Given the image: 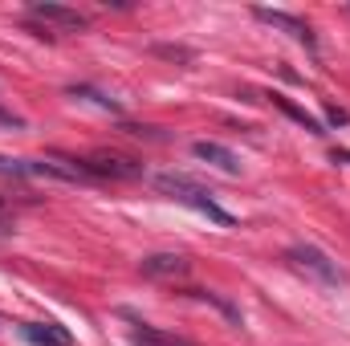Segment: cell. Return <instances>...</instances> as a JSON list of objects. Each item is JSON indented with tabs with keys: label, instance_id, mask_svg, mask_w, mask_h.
Segmentation results:
<instances>
[{
	"label": "cell",
	"instance_id": "11",
	"mask_svg": "<svg viewBox=\"0 0 350 346\" xmlns=\"http://www.w3.org/2000/svg\"><path fill=\"white\" fill-rule=\"evenodd\" d=\"M187 293H191V297H200V302H212V306H216V310H220V314L232 322V326H241V314H237V306H228L220 293H212V289H187Z\"/></svg>",
	"mask_w": 350,
	"mask_h": 346
},
{
	"label": "cell",
	"instance_id": "15",
	"mask_svg": "<svg viewBox=\"0 0 350 346\" xmlns=\"http://www.w3.org/2000/svg\"><path fill=\"white\" fill-rule=\"evenodd\" d=\"M326 118H330V122H334V127H338V122H347V114H342V110H334V106H330V110H326Z\"/></svg>",
	"mask_w": 350,
	"mask_h": 346
},
{
	"label": "cell",
	"instance_id": "5",
	"mask_svg": "<svg viewBox=\"0 0 350 346\" xmlns=\"http://www.w3.org/2000/svg\"><path fill=\"white\" fill-rule=\"evenodd\" d=\"M253 16L265 21V25H273V29H281V33H289V37L301 41L306 49H314V29H310L306 21H297V16H289V12H277V8H253Z\"/></svg>",
	"mask_w": 350,
	"mask_h": 346
},
{
	"label": "cell",
	"instance_id": "6",
	"mask_svg": "<svg viewBox=\"0 0 350 346\" xmlns=\"http://www.w3.org/2000/svg\"><path fill=\"white\" fill-rule=\"evenodd\" d=\"M21 338L33 346H74V334L57 322H21Z\"/></svg>",
	"mask_w": 350,
	"mask_h": 346
},
{
	"label": "cell",
	"instance_id": "10",
	"mask_svg": "<svg viewBox=\"0 0 350 346\" xmlns=\"http://www.w3.org/2000/svg\"><path fill=\"white\" fill-rule=\"evenodd\" d=\"M273 106H277L281 114H289V118H293L297 127H306L310 135H326V127H322V122H318L314 114H306V110H301L297 102H289V98H281V94H273Z\"/></svg>",
	"mask_w": 350,
	"mask_h": 346
},
{
	"label": "cell",
	"instance_id": "13",
	"mask_svg": "<svg viewBox=\"0 0 350 346\" xmlns=\"http://www.w3.org/2000/svg\"><path fill=\"white\" fill-rule=\"evenodd\" d=\"M155 53H159V57H167V62H191V57H196L187 45H155Z\"/></svg>",
	"mask_w": 350,
	"mask_h": 346
},
{
	"label": "cell",
	"instance_id": "2",
	"mask_svg": "<svg viewBox=\"0 0 350 346\" xmlns=\"http://www.w3.org/2000/svg\"><path fill=\"white\" fill-rule=\"evenodd\" d=\"M57 163H70V172L78 175V179H86V175H98V179H139L143 168L135 163V159H126V155H106V151H98V155H82V159H74V155H53Z\"/></svg>",
	"mask_w": 350,
	"mask_h": 346
},
{
	"label": "cell",
	"instance_id": "9",
	"mask_svg": "<svg viewBox=\"0 0 350 346\" xmlns=\"http://www.w3.org/2000/svg\"><path fill=\"white\" fill-rule=\"evenodd\" d=\"M143 277H183L187 273V257L179 253H151V257L139 261Z\"/></svg>",
	"mask_w": 350,
	"mask_h": 346
},
{
	"label": "cell",
	"instance_id": "14",
	"mask_svg": "<svg viewBox=\"0 0 350 346\" xmlns=\"http://www.w3.org/2000/svg\"><path fill=\"white\" fill-rule=\"evenodd\" d=\"M12 228H16V220H12V212H8V204L0 200V237H8Z\"/></svg>",
	"mask_w": 350,
	"mask_h": 346
},
{
	"label": "cell",
	"instance_id": "16",
	"mask_svg": "<svg viewBox=\"0 0 350 346\" xmlns=\"http://www.w3.org/2000/svg\"><path fill=\"white\" fill-rule=\"evenodd\" d=\"M0 122H4V127H21V118H12V114H4V110H0Z\"/></svg>",
	"mask_w": 350,
	"mask_h": 346
},
{
	"label": "cell",
	"instance_id": "8",
	"mask_svg": "<svg viewBox=\"0 0 350 346\" xmlns=\"http://www.w3.org/2000/svg\"><path fill=\"white\" fill-rule=\"evenodd\" d=\"M122 318H131V322H135V330H131V343H135V346H196V343H187V338H179V334H167V330H159V326L139 322V318H135V314H126V310H122Z\"/></svg>",
	"mask_w": 350,
	"mask_h": 346
},
{
	"label": "cell",
	"instance_id": "12",
	"mask_svg": "<svg viewBox=\"0 0 350 346\" xmlns=\"http://www.w3.org/2000/svg\"><path fill=\"white\" fill-rule=\"evenodd\" d=\"M70 98H90L94 106H102V110L118 114V102H114V98H106L102 90H94V86H70Z\"/></svg>",
	"mask_w": 350,
	"mask_h": 346
},
{
	"label": "cell",
	"instance_id": "3",
	"mask_svg": "<svg viewBox=\"0 0 350 346\" xmlns=\"http://www.w3.org/2000/svg\"><path fill=\"white\" fill-rule=\"evenodd\" d=\"M285 261H293L297 269L314 273V277L326 281V285H342V281H347V269L334 257H326L318 245H293V249H285Z\"/></svg>",
	"mask_w": 350,
	"mask_h": 346
},
{
	"label": "cell",
	"instance_id": "4",
	"mask_svg": "<svg viewBox=\"0 0 350 346\" xmlns=\"http://www.w3.org/2000/svg\"><path fill=\"white\" fill-rule=\"evenodd\" d=\"M29 12H33L37 21H45V25L66 29V33H82V29L90 25L86 12H78V8H70V4H53V0H33Z\"/></svg>",
	"mask_w": 350,
	"mask_h": 346
},
{
	"label": "cell",
	"instance_id": "7",
	"mask_svg": "<svg viewBox=\"0 0 350 346\" xmlns=\"http://www.w3.org/2000/svg\"><path fill=\"white\" fill-rule=\"evenodd\" d=\"M191 155L204 159V163H212V168H220L224 175H241V159H237V151H228L224 143H208V139H200V143H191Z\"/></svg>",
	"mask_w": 350,
	"mask_h": 346
},
{
	"label": "cell",
	"instance_id": "1",
	"mask_svg": "<svg viewBox=\"0 0 350 346\" xmlns=\"http://www.w3.org/2000/svg\"><path fill=\"white\" fill-rule=\"evenodd\" d=\"M155 187H159V191H167V196H175L179 204L196 208L200 216H208V220H212V224H220V228H232V224H237V216H232V212H224V208L212 200V191H208V187H200V183H196V179H187V175L163 172V175H155Z\"/></svg>",
	"mask_w": 350,
	"mask_h": 346
}]
</instances>
